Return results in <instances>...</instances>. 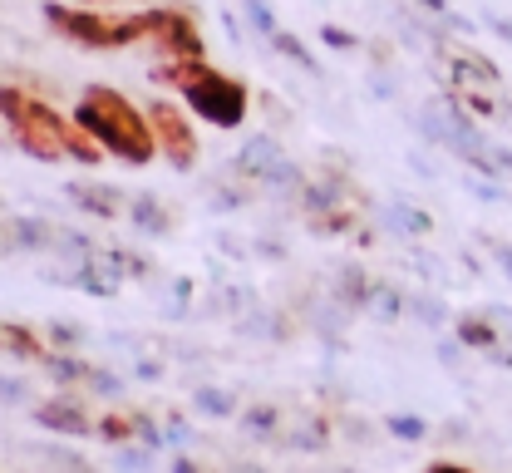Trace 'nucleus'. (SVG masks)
I'll list each match as a JSON object with an SVG mask.
<instances>
[{
	"label": "nucleus",
	"mask_w": 512,
	"mask_h": 473,
	"mask_svg": "<svg viewBox=\"0 0 512 473\" xmlns=\"http://www.w3.org/2000/svg\"><path fill=\"white\" fill-rule=\"evenodd\" d=\"M148 124L158 134V158L173 168V173H197L202 163V134H197V119L188 114L183 99H148Z\"/></svg>",
	"instance_id": "obj_4"
},
{
	"label": "nucleus",
	"mask_w": 512,
	"mask_h": 473,
	"mask_svg": "<svg viewBox=\"0 0 512 473\" xmlns=\"http://www.w3.org/2000/svg\"><path fill=\"white\" fill-rule=\"evenodd\" d=\"M178 99L188 104V114L197 119V124H207V129H217V134H237V129H247L252 104H256L252 84H247L242 74L217 69L212 60L202 65V74L192 79Z\"/></svg>",
	"instance_id": "obj_3"
},
{
	"label": "nucleus",
	"mask_w": 512,
	"mask_h": 473,
	"mask_svg": "<svg viewBox=\"0 0 512 473\" xmlns=\"http://www.w3.org/2000/svg\"><path fill=\"white\" fill-rule=\"evenodd\" d=\"M25 109H30V94H25L20 84H0V124L15 129V124L25 119Z\"/></svg>",
	"instance_id": "obj_34"
},
{
	"label": "nucleus",
	"mask_w": 512,
	"mask_h": 473,
	"mask_svg": "<svg viewBox=\"0 0 512 473\" xmlns=\"http://www.w3.org/2000/svg\"><path fill=\"white\" fill-rule=\"evenodd\" d=\"M0 355H5V336H0Z\"/></svg>",
	"instance_id": "obj_59"
},
{
	"label": "nucleus",
	"mask_w": 512,
	"mask_h": 473,
	"mask_svg": "<svg viewBox=\"0 0 512 473\" xmlns=\"http://www.w3.org/2000/svg\"><path fill=\"white\" fill-rule=\"evenodd\" d=\"M306 163H296L291 153L281 158V163H271L261 178H256V193H261V203H276V207H291L296 212V198H301V188H306Z\"/></svg>",
	"instance_id": "obj_12"
},
{
	"label": "nucleus",
	"mask_w": 512,
	"mask_h": 473,
	"mask_svg": "<svg viewBox=\"0 0 512 473\" xmlns=\"http://www.w3.org/2000/svg\"><path fill=\"white\" fill-rule=\"evenodd\" d=\"M320 45H325V50H340V55L365 50V40H360L355 30H345V25H320Z\"/></svg>",
	"instance_id": "obj_37"
},
{
	"label": "nucleus",
	"mask_w": 512,
	"mask_h": 473,
	"mask_svg": "<svg viewBox=\"0 0 512 473\" xmlns=\"http://www.w3.org/2000/svg\"><path fill=\"white\" fill-rule=\"evenodd\" d=\"M360 222H365L360 207H330V212H320V217H301V232L316 237V242H345V237H355Z\"/></svg>",
	"instance_id": "obj_18"
},
{
	"label": "nucleus",
	"mask_w": 512,
	"mask_h": 473,
	"mask_svg": "<svg viewBox=\"0 0 512 473\" xmlns=\"http://www.w3.org/2000/svg\"><path fill=\"white\" fill-rule=\"evenodd\" d=\"M242 5V20H247V30L261 35V40H271L281 25H276V10H271V0H237Z\"/></svg>",
	"instance_id": "obj_33"
},
{
	"label": "nucleus",
	"mask_w": 512,
	"mask_h": 473,
	"mask_svg": "<svg viewBox=\"0 0 512 473\" xmlns=\"http://www.w3.org/2000/svg\"><path fill=\"white\" fill-rule=\"evenodd\" d=\"M409 316L424 326V331H453V311L439 291H409Z\"/></svg>",
	"instance_id": "obj_21"
},
{
	"label": "nucleus",
	"mask_w": 512,
	"mask_h": 473,
	"mask_svg": "<svg viewBox=\"0 0 512 473\" xmlns=\"http://www.w3.org/2000/svg\"><path fill=\"white\" fill-rule=\"evenodd\" d=\"M478 242H483L488 262H493V267H498L512 281V242H503V237H488V232H478Z\"/></svg>",
	"instance_id": "obj_41"
},
{
	"label": "nucleus",
	"mask_w": 512,
	"mask_h": 473,
	"mask_svg": "<svg viewBox=\"0 0 512 473\" xmlns=\"http://www.w3.org/2000/svg\"><path fill=\"white\" fill-rule=\"evenodd\" d=\"M64 286H74V291H84V296H94V301H114L119 291H124V276L109 267L99 252L89 257V262H79V267H64Z\"/></svg>",
	"instance_id": "obj_15"
},
{
	"label": "nucleus",
	"mask_w": 512,
	"mask_h": 473,
	"mask_svg": "<svg viewBox=\"0 0 512 473\" xmlns=\"http://www.w3.org/2000/svg\"><path fill=\"white\" fill-rule=\"evenodd\" d=\"M0 237H5V247L10 252H55V237H60V227L55 222H45V217H5L0 222Z\"/></svg>",
	"instance_id": "obj_14"
},
{
	"label": "nucleus",
	"mask_w": 512,
	"mask_h": 473,
	"mask_svg": "<svg viewBox=\"0 0 512 473\" xmlns=\"http://www.w3.org/2000/svg\"><path fill=\"white\" fill-rule=\"evenodd\" d=\"M128 414H133V429H138V444H143V449H153V454L168 449V434H163V424H158L148 409H128Z\"/></svg>",
	"instance_id": "obj_35"
},
{
	"label": "nucleus",
	"mask_w": 512,
	"mask_h": 473,
	"mask_svg": "<svg viewBox=\"0 0 512 473\" xmlns=\"http://www.w3.org/2000/svg\"><path fill=\"white\" fill-rule=\"evenodd\" d=\"M419 473H478V469H468V464H453V459H434L429 469H419Z\"/></svg>",
	"instance_id": "obj_53"
},
{
	"label": "nucleus",
	"mask_w": 512,
	"mask_h": 473,
	"mask_svg": "<svg viewBox=\"0 0 512 473\" xmlns=\"http://www.w3.org/2000/svg\"><path fill=\"white\" fill-rule=\"evenodd\" d=\"M483 30H493L503 45H512V20L508 15H483Z\"/></svg>",
	"instance_id": "obj_50"
},
{
	"label": "nucleus",
	"mask_w": 512,
	"mask_h": 473,
	"mask_svg": "<svg viewBox=\"0 0 512 473\" xmlns=\"http://www.w3.org/2000/svg\"><path fill=\"white\" fill-rule=\"evenodd\" d=\"M207 60H153L148 65V84H158V89H173V94H183L192 79L202 74Z\"/></svg>",
	"instance_id": "obj_24"
},
{
	"label": "nucleus",
	"mask_w": 512,
	"mask_h": 473,
	"mask_svg": "<svg viewBox=\"0 0 512 473\" xmlns=\"http://www.w3.org/2000/svg\"><path fill=\"white\" fill-rule=\"evenodd\" d=\"M266 45H271V50H276V55H281L286 65H296L301 74H311V79H320V74H325V69H320V60L311 55V50H306V40H301L296 30H276V35H271Z\"/></svg>",
	"instance_id": "obj_26"
},
{
	"label": "nucleus",
	"mask_w": 512,
	"mask_h": 473,
	"mask_svg": "<svg viewBox=\"0 0 512 473\" xmlns=\"http://www.w3.org/2000/svg\"><path fill=\"white\" fill-rule=\"evenodd\" d=\"M453 340L473 355H488V350L503 345V326H498L493 311H463V316H453Z\"/></svg>",
	"instance_id": "obj_17"
},
{
	"label": "nucleus",
	"mask_w": 512,
	"mask_h": 473,
	"mask_svg": "<svg viewBox=\"0 0 512 473\" xmlns=\"http://www.w3.org/2000/svg\"><path fill=\"white\" fill-rule=\"evenodd\" d=\"M375 271L365 267V262H340V267L330 271V301L340 306V311H350V316H365L370 311V296H375Z\"/></svg>",
	"instance_id": "obj_10"
},
{
	"label": "nucleus",
	"mask_w": 512,
	"mask_h": 473,
	"mask_svg": "<svg viewBox=\"0 0 512 473\" xmlns=\"http://www.w3.org/2000/svg\"><path fill=\"white\" fill-rule=\"evenodd\" d=\"M133 380H143V385H153V380H163V360H153V355L143 360V355H138V360H133Z\"/></svg>",
	"instance_id": "obj_48"
},
{
	"label": "nucleus",
	"mask_w": 512,
	"mask_h": 473,
	"mask_svg": "<svg viewBox=\"0 0 512 473\" xmlns=\"http://www.w3.org/2000/svg\"><path fill=\"white\" fill-rule=\"evenodd\" d=\"M439 360H444L448 370H453V365H463V345H458L453 336H444L439 340Z\"/></svg>",
	"instance_id": "obj_51"
},
{
	"label": "nucleus",
	"mask_w": 512,
	"mask_h": 473,
	"mask_svg": "<svg viewBox=\"0 0 512 473\" xmlns=\"http://www.w3.org/2000/svg\"><path fill=\"white\" fill-rule=\"evenodd\" d=\"M365 55H370V69H394V45L389 40H365Z\"/></svg>",
	"instance_id": "obj_47"
},
{
	"label": "nucleus",
	"mask_w": 512,
	"mask_h": 473,
	"mask_svg": "<svg viewBox=\"0 0 512 473\" xmlns=\"http://www.w3.org/2000/svg\"><path fill=\"white\" fill-rule=\"evenodd\" d=\"M192 409H197L202 419H237V414H242V400H237V390L197 385V390H192Z\"/></svg>",
	"instance_id": "obj_23"
},
{
	"label": "nucleus",
	"mask_w": 512,
	"mask_h": 473,
	"mask_svg": "<svg viewBox=\"0 0 512 473\" xmlns=\"http://www.w3.org/2000/svg\"><path fill=\"white\" fill-rule=\"evenodd\" d=\"M365 316H375L380 326H399L404 316H409V286H399V281H375V296H370V311Z\"/></svg>",
	"instance_id": "obj_20"
},
{
	"label": "nucleus",
	"mask_w": 512,
	"mask_h": 473,
	"mask_svg": "<svg viewBox=\"0 0 512 473\" xmlns=\"http://www.w3.org/2000/svg\"><path fill=\"white\" fill-rule=\"evenodd\" d=\"M503 119H512V99H503Z\"/></svg>",
	"instance_id": "obj_57"
},
{
	"label": "nucleus",
	"mask_w": 512,
	"mask_h": 473,
	"mask_svg": "<svg viewBox=\"0 0 512 473\" xmlns=\"http://www.w3.org/2000/svg\"><path fill=\"white\" fill-rule=\"evenodd\" d=\"M330 429H335V424H330V414H311L306 424H296V434L286 439V449H296V454H325V449H330V439H335Z\"/></svg>",
	"instance_id": "obj_27"
},
{
	"label": "nucleus",
	"mask_w": 512,
	"mask_h": 473,
	"mask_svg": "<svg viewBox=\"0 0 512 473\" xmlns=\"http://www.w3.org/2000/svg\"><path fill=\"white\" fill-rule=\"evenodd\" d=\"M30 390H25V380H15V375H0V405H20Z\"/></svg>",
	"instance_id": "obj_49"
},
{
	"label": "nucleus",
	"mask_w": 512,
	"mask_h": 473,
	"mask_svg": "<svg viewBox=\"0 0 512 473\" xmlns=\"http://www.w3.org/2000/svg\"><path fill=\"white\" fill-rule=\"evenodd\" d=\"M222 30L232 35V45H242V25H237V15H232V10H222Z\"/></svg>",
	"instance_id": "obj_55"
},
{
	"label": "nucleus",
	"mask_w": 512,
	"mask_h": 473,
	"mask_svg": "<svg viewBox=\"0 0 512 473\" xmlns=\"http://www.w3.org/2000/svg\"><path fill=\"white\" fill-rule=\"evenodd\" d=\"M45 340H50V350H79L84 345V326L79 321H50Z\"/></svg>",
	"instance_id": "obj_36"
},
{
	"label": "nucleus",
	"mask_w": 512,
	"mask_h": 473,
	"mask_svg": "<svg viewBox=\"0 0 512 473\" xmlns=\"http://www.w3.org/2000/svg\"><path fill=\"white\" fill-rule=\"evenodd\" d=\"M40 365H45V375H50V380H55L60 390H74V385H84V380H89V370H94V365H89L84 355H74V350H50V355H45Z\"/></svg>",
	"instance_id": "obj_22"
},
{
	"label": "nucleus",
	"mask_w": 512,
	"mask_h": 473,
	"mask_svg": "<svg viewBox=\"0 0 512 473\" xmlns=\"http://www.w3.org/2000/svg\"><path fill=\"white\" fill-rule=\"evenodd\" d=\"M69 114H74V124L94 138L114 163H124V168L158 163V134L148 124V109L133 104L124 89H114V84H84Z\"/></svg>",
	"instance_id": "obj_1"
},
{
	"label": "nucleus",
	"mask_w": 512,
	"mask_h": 473,
	"mask_svg": "<svg viewBox=\"0 0 512 473\" xmlns=\"http://www.w3.org/2000/svg\"><path fill=\"white\" fill-rule=\"evenodd\" d=\"M148 464H153V449H143V444H138V449L124 444V449H119V469L124 473H148Z\"/></svg>",
	"instance_id": "obj_45"
},
{
	"label": "nucleus",
	"mask_w": 512,
	"mask_h": 473,
	"mask_svg": "<svg viewBox=\"0 0 512 473\" xmlns=\"http://www.w3.org/2000/svg\"><path fill=\"white\" fill-rule=\"evenodd\" d=\"M84 385H89L94 395H109V400H119V395H124V375H114L109 365H94Z\"/></svg>",
	"instance_id": "obj_39"
},
{
	"label": "nucleus",
	"mask_w": 512,
	"mask_h": 473,
	"mask_svg": "<svg viewBox=\"0 0 512 473\" xmlns=\"http://www.w3.org/2000/svg\"><path fill=\"white\" fill-rule=\"evenodd\" d=\"M370 99H380V104H394V99H399L394 69H370Z\"/></svg>",
	"instance_id": "obj_43"
},
{
	"label": "nucleus",
	"mask_w": 512,
	"mask_h": 473,
	"mask_svg": "<svg viewBox=\"0 0 512 473\" xmlns=\"http://www.w3.org/2000/svg\"><path fill=\"white\" fill-rule=\"evenodd\" d=\"M488 365H503V370H512V350H508V345H498V350H488Z\"/></svg>",
	"instance_id": "obj_56"
},
{
	"label": "nucleus",
	"mask_w": 512,
	"mask_h": 473,
	"mask_svg": "<svg viewBox=\"0 0 512 473\" xmlns=\"http://www.w3.org/2000/svg\"><path fill=\"white\" fill-rule=\"evenodd\" d=\"M252 257H256V262H271V267H281V262L291 257V247H286L281 237H271V232H266V237H256V242H252Z\"/></svg>",
	"instance_id": "obj_42"
},
{
	"label": "nucleus",
	"mask_w": 512,
	"mask_h": 473,
	"mask_svg": "<svg viewBox=\"0 0 512 473\" xmlns=\"http://www.w3.org/2000/svg\"><path fill=\"white\" fill-rule=\"evenodd\" d=\"M45 25L64 35L69 45H79L84 55H124L133 45H143V20L138 10H99V5H64L45 0L40 5Z\"/></svg>",
	"instance_id": "obj_2"
},
{
	"label": "nucleus",
	"mask_w": 512,
	"mask_h": 473,
	"mask_svg": "<svg viewBox=\"0 0 512 473\" xmlns=\"http://www.w3.org/2000/svg\"><path fill=\"white\" fill-rule=\"evenodd\" d=\"M493 178H498V183H512V148L503 138H493Z\"/></svg>",
	"instance_id": "obj_46"
},
{
	"label": "nucleus",
	"mask_w": 512,
	"mask_h": 473,
	"mask_svg": "<svg viewBox=\"0 0 512 473\" xmlns=\"http://www.w3.org/2000/svg\"><path fill=\"white\" fill-rule=\"evenodd\" d=\"M99 252V242L84 232V227H60V237H55V257H60V267H79V262H89Z\"/></svg>",
	"instance_id": "obj_29"
},
{
	"label": "nucleus",
	"mask_w": 512,
	"mask_h": 473,
	"mask_svg": "<svg viewBox=\"0 0 512 473\" xmlns=\"http://www.w3.org/2000/svg\"><path fill=\"white\" fill-rule=\"evenodd\" d=\"M148 50L153 60H207V40H202V25L188 5H168V20L148 35Z\"/></svg>",
	"instance_id": "obj_5"
},
{
	"label": "nucleus",
	"mask_w": 512,
	"mask_h": 473,
	"mask_svg": "<svg viewBox=\"0 0 512 473\" xmlns=\"http://www.w3.org/2000/svg\"><path fill=\"white\" fill-rule=\"evenodd\" d=\"M94 439H104V444H114V449H124V444H138L133 414H128V409H109V414H99V419H94Z\"/></svg>",
	"instance_id": "obj_30"
},
{
	"label": "nucleus",
	"mask_w": 512,
	"mask_h": 473,
	"mask_svg": "<svg viewBox=\"0 0 512 473\" xmlns=\"http://www.w3.org/2000/svg\"><path fill=\"white\" fill-rule=\"evenodd\" d=\"M380 424H384V434H394L399 444H419V439H429V419H419V414H384Z\"/></svg>",
	"instance_id": "obj_32"
},
{
	"label": "nucleus",
	"mask_w": 512,
	"mask_h": 473,
	"mask_svg": "<svg viewBox=\"0 0 512 473\" xmlns=\"http://www.w3.org/2000/svg\"><path fill=\"white\" fill-rule=\"evenodd\" d=\"M202 203L207 212H217V217H232V212H247V207L261 203V193H256V183L247 178H237V173H217V178H207L202 183Z\"/></svg>",
	"instance_id": "obj_13"
},
{
	"label": "nucleus",
	"mask_w": 512,
	"mask_h": 473,
	"mask_svg": "<svg viewBox=\"0 0 512 473\" xmlns=\"http://www.w3.org/2000/svg\"><path fill=\"white\" fill-rule=\"evenodd\" d=\"M286 158V143L276 134H266V129H256V134H247L242 143H237V153L227 158V173H237V178H247V183H256L271 163H281Z\"/></svg>",
	"instance_id": "obj_11"
},
{
	"label": "nucleus",
	"mask_w": 512,
	"mask_h": 473,
	"mask_svg": "<svg viewBox=\"0 0 512 473\" xmlns=\"http://www.w3.org/2000/svg\"><path fill=\"white\" fill-rule=\"evenodd\" d=\"M217 311H227V316H247L256 306V291L247 286V281H227V286H217Z\"/></svg>",
	"instance_id": "obj_31"
},
{
	"label": "nucleus",
	"mask_w": 512,
	"mask_h": 473,
	"mask_svg": "<svg viewBox=\"0 0 512 473\" xmlns=\"http://www.w3.org/2000/svg\"><path fill=\"white\" fill-rule=\"evenodd\" d=\"M375 227H380L384 237H399V242H424V237H434V217L424 212V207H414L409 198H384L375 203Z\"/></svg>",
	"instance_id": "obj_9"
},
{
	"label": "nucleus",
	"mask_w": 512,
	"mask_h": 473,
	"mask_svg": "<svg viewBox=\"0 0 512 473\" xmlns=\"http://www.w3.org/2000/svg\"><path fill=\"white\" fill-rule=\"evenodd\" d=\"M124 217L133 222V232H143V237H173L178 232V212L163 203L158 193H133Z\"/></svg>",
	"instance_id": "obj_16"
},
{
	"label": "nucleus",
	"mask_w": 512,
	"mask_h": 473,
	"mask_svg": "<svg viewBox=\"0 0 512 473\" xmlns=\"http://www.w3.org/2000/svg\"><path fill=\"white\" fill-rule=\"evenodd\" d=\"M60 193H64V203L79 207L94 222H119L128 212V193L119 183H104V178H69Z\"/></svg>",
	"instance_id": "obj_7"
},
{
	"label": "nucleus",
	"mask_w": 512,
	"mask_h": 473,
	"mask_svg": "<svg viewBox=\"0 0 512 473\" xmlns=\"http://www.w3.org/2000/svg\"><path fill=\"white\" fill-rule=\"evenodd\" d=\"M173 473H212V469H207V464H197L192 454H178V459H173Z\"/></svg>",
	"instance_id": "obj_54"
},
{
	"label": "nucleus",
	"mask_w": 512,
	"mask_h": 473,
	"mask_svg": "<svg viewBox=\"0 0 512 473\" xmlns=\"http://www.w3.org/2000/svg\"><path fill=\"white\" fill-rule=\"evenodd\" d=\"M414 10H424V15H434V20H444L448 15V0H409Z\"/></svg>",
	"instance_id": "obj_52"
},
{
	"label": "nucleus",
	"mask_w": 512,
	"mask_h": 473,
	"mask_svg": "<svg viewBox=\"0 0 512 473\" xmlns=\"http://www.w3.org/2000/svg\"><path fill=\"white\" fill-rule=\"evenodd\" d=\"M30 419H35L45 434H64V439H94V414L84 409V400H79L74 390L40 400V405L30 409Z\"/></svg>",
	"instance_id": "obj_8"
},
{
	"label": "nucleus",
	"mask_w": 512,
	"mask_h": 473,
	"mask_svg": "<svg viewBox=\"0 0 512 473\" xmlns=\"http://www.w3.org/2000/svg\"><path fill=\"white\" fill-rule=\"evenodd\" d=\"M439 65L448 74L444 89H488V94H503V69H498V60L483 55V50H473V45H458L453 40V50H448Z\"/></svg>",
	"instance_id": "obj_6"
},
{
	"label": "nucleus",
	"mask_w": 512,
	"mask_h": 473,
	"mask_svg": "<svg viewBox=\"0 0 512 473\" xmlns=\"http://www.w3.org/2000/svg\"><path fill=\"white\" fill-rule=\"evenodd\" d=\"M404 163H409V173H414V178H424V183H439V178H444V168L434 163V153H429V148H409V153H404Z\"/></svg>",
	"instance_id": "obj_38"
},
{
	"label": "nucleus",
	"mask_w": 512,
	"mask_h": 473,
	"mask_svg": "<svg viewBox=\"0 0 512 473\" xmlns=\"http://www.w3.org/2000/svg\"><path fill=\"white\" fill-rule=\"evenodd\" d=\"M463 188L478 198V203H508V183H493V178H463Z\"/></svg>",
	"instance_id": "obj_40"
},
{
	"label": "nucleus",
	"mask_w": 512,
	"mask_h": 473,
	"mask_svg": "<svg viewBox=\"0 0 512 473\" xmlns=\"http://www.w3.org/2000/svg\"><path fill=\"white\" fill-rule=\"evenodd\" d=\"M163 434H168V449H183L192 439V424L183 419V409H168V419H163Z\"/></svg>",
	"instance_id": "obj_44"
},
{
	"label": "nucleus",
	"mask_w": 512,
	"mask_h": 473,
	"mask_svg": "<svg viewBox=\"0 0 512 473\" xmlns=\"http://www.w3.org/2000/svg\"><path fill=\"white\" fill-rule=\"evenodd\" d=\"M237 429H242L247 439H276V434H281V405H242Z\"/></svg>",
	"instance_id": "obj_28"
},
{
	"label": "nucleus",
	"mask_w": 512,
	"mask_h": 473,
	"mask_svg": "<svg viewBox=\"0 0 512 473\" xmlns=\"http://www.w3.org/2000/svg\"><path fill=\"white\" fill-rule=\"evenodd\" d=\"M0 336H5V355H15V360L40 365L50 355V340L40 336L35 326H25V321H0Z\"/></svg>",
	"instance_id": "obj_19"
},
{
	"label": "nucleus",
	"mask_w": 512,
	"mask_h": 473,
	"mask_svg": "<svg viewBox=\"0 0 512 473\" xmlns=\"http://www.w3.org/2000/svg\"><path fill=\"white\" fill-rule=\"evenodd\" d=\"M0 257H10V247H5V237H0Z\"/></svg>",
	"instance_id": "obj_58"
},
{
	"label": "nucleus",
	"mask_w": 512,
	"mask_h": 473,
	"mask_svg": "<svg viewBox=\"0 0 512 473\" xmlns=\"http://www.w3.org/2000/svg\"><path fill=\"white\" fill-rule=\"evenodd\" d=\"M99 257L119 271L124 281H148V276H158V262H153L148 252H138V247H99Z\"/></svg>",
	"instance_id": "obj_25"
}]
</instances>
